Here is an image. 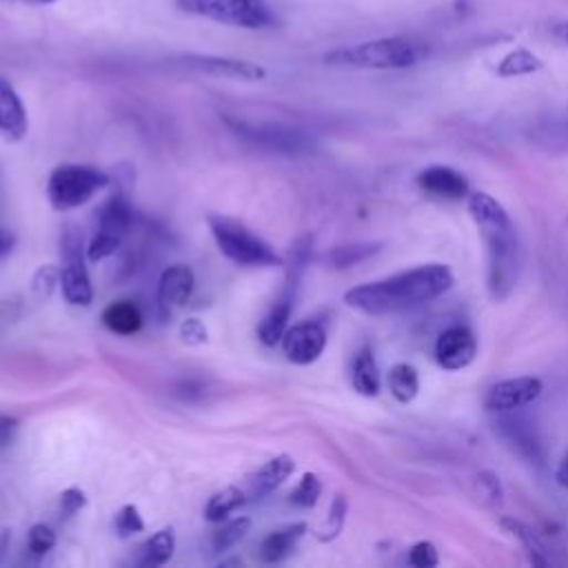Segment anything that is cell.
<instances>
[{
	"instance_id": "obj_30",
	"label": "cell",
	"mask_w": 568,
	"mask_h": 568,
	"mask_svg": "<svg viewBox=\"0 0 568 568\" xmlns=\"http://www.w3.org/2000/svg\"><path fill=\"white\" fill-rule=\"evenodd\" d=\"M251 528V519L248 517H237V519H231V521H220V528H215L211 532V550L213 552H224L229 548H233Z\"/></svg>"
},
{
	"instance_id": "obj_2",
	"label": "cell",
	"mask_w": 568,
	"mask_h": 568,
	"mask_svg": "<svg viewBox=\"0 0 568 568\" xmlns=\"http://www.w3.org/2000/svg\"><path fill=\"white\" fill-rule=\"evenodd\" d=\"M468 213L486 246V286L495 302H504L517 286L521 244L508 211L488 193L468 195Z\"/></svg>"
},
{
	"instance_id": "obj_29",
	"label": "cell",
	"mask_w": 568,
	"mask_h": 568,
	"mask_svg": "<svg viewBox=\"0 0 568 568\" xmlns=\"http://www.w3.org/2000/svg\"><path fill=\"white\" fill-rule=\"evenodd\" d=\"M382 248L379 242H355V244H342L326 253V264L331 268H348L355 266L368 257H373Z\"/></svg>"
},
{
	"instance_id": "obj_25",
	"label": "cell",
	"mask_w": 568,
	"mask_h": 568,
	"mask_svg": "<svg viewBox=\"0 0 568 568\" xmlns=\"http://www.w3.org/2000/svg\"><path fill=\"white\" fill-rule=\"evenodd\" d=\"M501 526H504L513 537H517V539L521 541V546L526 548V552H528V557H530L532 564H537V566H550V564H552V559H550V555H548L544 541L537 537V532H535L530 526H526L524 521L513 519V517H504V519H501Z\"/></svg>"
},
{
	"instance_id": "obj_23",
	"label": "cell",
	"mask_w": 568,
	"mask_h": 568,
	"mask_svg": "<svg viewBox=\"0 0 568 568\" xmlns=\"http://www.w3.org/2000/svg\"><path fill=\"white\" fill-rule=\"evenodd\" d=\"M133 224V211L131 204L126 202V197L122 193H113L109 197V202L102 206L100 211V220H98V231L104 233H113V235H124Z\"/></svg>"
},
{
	"instance_id": "obj_36",
	"label": "cell",
	"mask_w": 568,
	"mask_h": 568,
	"mask_svg": "<svg viewBox=\"0 0 568 568\" xmlns=\"http://www.w3.org/2000/svg\"><path fill=\"white\" fill-rule=\"evenodd\" d=\"M408 564L415 568H433L439 564V552L430 541H417L408 550Z\"/></svg>"
},
{
	"instance_id": "obj_13",
	"label": "cell",
	"mask_w": 568,
	"mask_h": 568,
	"mask_svg": "<svg viewBox=\"0 0 568 568\" xmlns=\"http://www.w3.org/2000/svg\"><path fill=\"white\" fill-rule=\"evenodd\" d=\"M477 355V339L466 326H448L435 342V359L446 371L466 368Z\"/></svg>"
},
{
	"instance_id": "obj_32",
	"label": "cell",
	"mask_w": 568,
	"mask_h": 568,
	"mask_svg": "<svg viewBox=\"0 0 568 568\" xmlns=\"http://www.w3.org/2000/svg\"><path fill=\"white\" fill-rule=\"evenodd\" d=\"M344 519H346V499H344V495H335V499H333V504H331V508H328V517H326V521L322 524L317 537H320L322 541L335 539V537L342 532Z\"/></svg>"
},
{
	"instance_id": "obj_14",
	"label": "cell",
	"mask_w": 568,
	"mask_h": 568,
	"mask_svg": "<svg viewBox=\"0 0 568 568\" xmlns=\"http://www.w3.org/2000/svg\"><path fill=\"white\" fill-rule=\"evenodd\" d=\"M300 275H291L286 277V286L282 291V295L277 297V302L268 308V313L262 317L260 326H257V337L264 346H275L282 342L286 328H288V320H291V311H293V302H295V288H297Z\"/></svg>"
},
{
	"instance_id": "obj_33",
	"label": "cell",
	"mask_w": 568,
	"mask_h": 568,
	"mask_svg": "<svg viewBox=\"0 0 568 568\" xmlns=\"http://www.w3.org/2000/svg\"><path fill=\"white\" fill-rule=\"evenodd\" d=\"M113 528H115V532L120 535V537H133V535H138V532H142L144 530V519H142V515H140V510L133 506V504H126V506H122L118 513H115V517H113Z\"/></svg>"
},
{
	"instance_id": "obj_43",
	"label": "cell",
	"mask_w": 568,
	"mask_h": 568,
	"mask_svg": "<svg viewBox=\"0 0 568 568\" xmlns=\"http://www.w3.org/2000/svg\"><path fill=\"white\" fill-rule=\"evenodd\" d=\"M555 36H557V38H559L564 44H568V20L555 27Z\"/></svg>"
},
{
	"instance_id": "obj_1",
	"label": "cell",
	"mask_w": 568,
	"mask_h": 568,
	"mask_svg": "<svg viewBox=\"0 0 568 568\" xmlns=\"http://www.w3.org/2000/svg\"><path fill=\"white\" fill-rule=\"evenodd\" d=\"M455 277L446 264H419L395 275L353 286L344 302L366 315H393L424 306L453 286Z\"/></svg>"
},
{
	"instance_id": "obj_20",
	"label": "cell",
	"mask_w": 568,
	"mask_h": 568,
	"mask_svg": "<svg viewBox=\"0 0 568 568\" xmlns=\"http://www.w3.org/2000/svg\"><path fill=\"white\" fill-rule=\"evenodd\" d=\"M304 532H306L304 521H295L284 528L271 530L260 544V559L264 564H277V561L286 559L293 552V548L297 546V541L304 537Z\"/></svg>"
},
{
	"instance_id": "obj_6",
	"label": "cell",
	"mask_w": 568,
	"mask_h": 568,
	"mask_svg": "<svg viewBox=\"0 0 568 568\" xmlns=\"http://www.w3.org/2000/svg\"><path fill=\"white\" fill-rule=\"evenodd\" d=\"M109 184V175L87 164H60L47 182V197L55 211H69L87 204Z\"/></svg>"
},
{
	"instance_id": "obj_21",
	"label": "cell",
	"mask_w": 568,
	"mask_h": 568,
	"mask_svg": "<svg viewBox=\"0 0 568 568\" xmlns=\"http://www.w3.org/2000/svg\"><path fill=\"white\" fill-rule=\"evenodd\" d=\"M102 324L115 335H133L142 328L144 317L133 300H118L102 311Z\"/></svg>"
},
{
	"instance_id": "obj_38",
	"label": "cell",
	"mask_w": 568,
	"mask_h": 568,
	"mask_svg": "<svg viewBox=\"0 0 568 568\" xmlns=\"http://www.w3.org/2000/svg\"><path fill=\"white\" fill-rule=\"evenodd\" d=\"M206 326L202 324V320L197 317H189L180 324V337L182 342L191 344V346H197V344H204L206 342Z\"/></svg>"
},
{
	"instance_id": "obj_17",
	"label": "cell",
	"mask_w": 568,
	"mask_h": 568,
	"mask_svg": "<svg viewBox=\"0 0 568 568\" xmlns=\"http://www.w3.org/2000/svg\"><path fill=\"white\" fill-rule=\"evenodd\" d=\"M417 184L426 195L439 200H462L468 195V180L459 171L444 164H433L419 171Z\"/></svg>"
},
{
	"instance_id": "obj_16",
	"label": "cell",
	"mask_w": 568,
	"mask_h": 568,
	"mask_svg": "<svg viewBox=\"0 0 568 568\" xmlns=\"http://www.w3.org/2000/svg\"><path fill=\"white\" fill-rule=\"evenodd\" d=\"M182 62L200 73L235 78V80H262L266 69L257 62L237 60V58H222V55H186Z\"/></svg>"
},
{
	"instance_id": "obj_41",
	"label": "cell",
	"mask_w": 568,
	"mask_h": 568,
	"mask_svg": "<svg viewBox=\"0 0 568 568\" xmlns=\"http://www.w3.org/2000/svg\"><path fill=\"white\" fill-rule=\"evenodd\" d=\"M13 235L9 233V231H4V229H0V257H4L7 253H11V248H13Z\"/></svg>"
},
{
	"instance_id": "obj_15",
	"label": "cell",
	"mask_w": 568,
	"mask_h": 568,
	"mask_svg": "<svg viewBox=\"0 0 568 568\" xmlns=\"http://www.w3.org/2000/svg\"><path fill=\"white\" fill-rule=\"evenodd\" d=\"M528 140L544 153H568V109H559L535 120L528 129Z\"/></svg>"
},
{
	"instance_id": "obj_10",
	"label": "cell",
	"mask_w": 568,
	"mask_h": 568,
	"mask_svg": "<svg viewBox=\"0 0 568 568\" xmlns=\"http://www.w3.org/2000/svg\"><path fill=\"white\" fill-rule=\"evenodd\" d=\"M326 348V331L320 322H300L288 326L282 337V351L291 364H313Z\"/></svg>"
},
{
	"instance_id": "obj_44",
	"label": "cell",
	"mask_w": 568,
	"mask_h": 568,
	"mask_svg": "<svg viewBox=\"0 0 568 568\" xmlns=\"http://www.w3.org/2000/svg\"><path fill=\"white\" fill-rule=\"evenodd\" d=\"M29 2H36V4H51V2H55V0H29Z\"/></svg>"
},
{
	"instance_id": "obj_42",
	"label": "cell",
	"mask_w": 568,
	"mask_h": 568,
	"mask_svg": "<svg viewBox=\"0 0 568 568\" xmlns=\"http://www.w3.org/2000/svg\"><path fill=\"white\" fill-rule=\"evenodd\" d=\"M555 477H557V481H559L561 486H568V450H566V455L561 457V464H559Z\"/></svg>"
},
{
	"instance_id": "obj_40",
	"label": "cell",
	"mask_w": 568,
	"mask_h": 568,
	"mask_svg": "<svg viewBox=\"0 0 568 568\" xmlns=\"http://www.w3.org/2000/svg\"><path fill=\"white\" fill-rule=\"evenodd\" d=\"M16 430H18V419L7 413H0V446L11 444Z\"/></svg>"
},
{
	"instance_id": "obj_9",
	"label": "cell",
	"mask_w": 568,
	"mask_h": 568,
	"mask_svg": "<svg viewBox=\"0 0 568 568\" xmlns=\"http://www.w3.org/2000/svg\"><path fill=\"white\" fill-rule=\"evenodd\" d=\"M80 248H82V237H78L75 233H67L64 240H62L64 266L60 268L58 282H60L62 297L69 304L89 306L91 300H93V288H91V280H89V273L84 268Z\"/></svg>"
},
{
	"instance_id": "obj_24",
	"label": "cell",
	"mask_w": 568,
	"mask_h": 568,
	"mask_svg": "<svg viewBox=\"0 0 568 568\" xmlns=\"http://www.w3.org/2000/svg\"><path fill=\"white\" fill-rule=\"evenodd\" d=\"M175 550V537L171 528H162L158 532H153L142 546H140V555L138 561L142 566H164L171 561Z\"/></svg>"
},
{
	"instance_id": "obj_4",
	"label": "cell",
	"mask_w": 568,
	"mask_h": 568,
	"mask_svg": "<svg viewBox=\"0 0 568 568\" xmlns=\"http://www.w3.org/2000/svg\"><path fill=\"white\" fill-rule=\"evenodd\" d=\"M206 222L217 251L229 262L244 268L284 266V260L275 253V248L264 237L253 233L244 222L226 217L222 213H211Z\"/></svg>"
},
{
	"instance_id": "obj_3",
	"label": "cell",
	"mask_w": 568,
	"mask_h": 568,
	"mask_svg": "<svg viewBox=\"0 0 568 568\" xmlns=\"http://www.w3.org/2000/svg\"><path fill=\"white\" fill-rule=\"evenodd\" d=\"M428 55V44L415 36L375 38L333 49L324 55L328 67L344 69H408Z\"/></svg>"
},
{
	"instance_id": "obj_11",
	"label": "cell",
	"mask_w": 568,
	"mask_h": 568,
	"mask_svg": "<svg viewBox=\"0 0 568 568\" xmlns=\"http://www.w3.org/2000/svg\"><path fill=\"white\" fill-rule=\"evenodd\" d=\"M544 390V384L539 377H513L497 382L490 386V390L484 397V406L490 413H504V410H515L532 404Z\"/></svg>"
},
{
	"instance_id": "obj_34",
	"label": "cell",
	"mask_w": 568,
	"mask_h": 568,
	"mask_svg": "<svg viewBox=\"0 0 568 568\" xmlns=\"http://www.w3.org/2000/svg\"><path fill=\"white\" fill-rule=\"evenodd\" d=\"M120 242H122L120 235L98 231L95 237H93V240L89 242V246H87V257H89V262L106 260L109 255H113V253L120 248Z\"/></svg>"
},
{
	"instance_id": "obj_7",
	"label": "cell",
	"mask_w": 568,
	"mask_h": 568,
	"mask_svg": "<svg viewBox=\"0 0 568 568\" xmlns=\"http://www.w3.org/2000/svg\"><path fill=\"white\" fill-rule=\"evenodd\" d=\"M229 126L244 138L246 142L284 155H302L315 149V140L295 126L284 124H248V122H235L229 120Z\"/></svg>"
},
{
	"instance_id": "obj_8",
	"label": "cell",
	"mask_w": 568,
	"mask_h": 568,
	"mask_svg": "<svg viewBox=\"0 0 568 568\" xmlns=\"http://www.w3.org/2000/svg\"><path fill=\"white\" fill-rule=\"evenodd\" d=\"M495 415V430L499 433V437L528 464H544V444L535 422L528 415L519 413V408Z\"/></svg>"
},
{
	"instance_id": "obj_5",
	"label": "cell",
	"mask_w": 568,
	"mask_h": 568,
	"mask_svg": "<svg viewBox=\"0 0 568 568\" xmlns=\"http://www.w3.org/2000/svg\"><path fill=\"white\" fill-rule=\"evenodd\" d=\"M175 4L191 16L248 31L273 29L280 22L273 7L264 0H175Z\"/></svg>"
},
{
	"instance_id": "obj_39",
	"label": "cell",
	"mask_w": 568,
	"mask_h": 568,
	"mask_svg": "<svg viewBox=\"0 0 568 568\" xmlns=\"http://www.w3.org/2000/svg\"><path fill=\"white\" fill-rule=\"evenodd\" d=\"M87 506V495L80 488H67L60 495V513L64 517H73L78 510Z\"/></svg>"
},
{
	"instance_id": "obj_35",
	"label": "cell",
	"mask_w": 568,
	"mask_h": 568,
	"mask_svg": "<svg viewBox=\"0 0 568 568\" xmlns=\"http://www.w3.org/2000/svg\"><path fill=\"white\" fill-rule=\"evenodd\" d=\"M27 546H29L31 555L42 557L44 552H49L55 546L53 528H49L47 524H33L29 528V535H27Z\"/></svg>"
},
{
	"instance_id": "obj_31",
	"label": "cell",
	"mask_w": 568,
	"mask_h": 568,
	"mask_svg": "<svg viewBox=\"0 0 568 568\" xmlns=\"http://www.w3.org/2000/svg\"><path fill=\"white\" fill-rule=\"evenodd\" d=\"M322 481L313 473H304L300 484L291 490V504L297 508H313L320 499Z\"/></svg>"
},
{
	"instance_id": "obj_12",
	"label": "cell",
	"mask_w": 568,
	"mask_h": 568,
	"mask_svg": "<svg viewBox=\"0 0 568 568\" xmlns=\"http://www.w3.org/2000/svg\"><path fill=\"white\" fill-rule=\"evenodd\" d=\"M195 286V275L191 271V266L186 264H171L160 273L158 280V311L162 317H169L173 311L182 308Z\"/></svg>"
},
{
	"instance_id": "obj_27",
	"label": "cell",
	"mask_w": 568,
	"mask_h": 568,
	"mask_svg": "<svg viewBox=\"0 0 568 568\" xmlns=\"http://www.w3.org/2000/svg\"><path fill=\"white\" fill-rule=\"evenodd\" d=\"M388 390L390 395L402 402V404H408L417 397V390H419V375L415 371V366L406 364V362H399L395 366H390L388 371Z\"/></svg>"
},
{
	"instance_id": "obj_19",
	"label": "cell",
	"mask_w": 568,
	"mask_h": 568,
	"mask_svg": "<svg viewBox=\"0 0 568 568\" xmlns=\"http://www.w3.org/2000/svg\"><path fill=\"white\" fill-rule=\"evenodd\" d=\"M29 131L27 109L7 78H0V135L9 142H20Z\"/></svg>"
},
{
	"instance_id": "obj_26",
	"label": "cell",
	"mask_w": 568,
	"mask_h": 568,
	"mask_svg": "<svg viewBox=\"0 0 568 568\" xmlns=\"http://www.w3.org/2000/svg\"><path fill=\"white\" fill-rule=\"evenodd\" d=\"M244 504H246L244 490L237 488V486H226V488L211 495V499L204 506V517L211 524H220V521L229 519V515L235 513Z\"/></svg>"
},
{
	"instance_id": "obj_28",
	"label": "cell",
	"mask_w": 568,
	"mask_h": 568,
	"mask_svg": "<svg viewBox=\"0 0 568 568\" xmlns=\"http://www.w3.org/2000/svg\"><path fill=\"white\" fill-rule=\"evenodd\" d=\"M544 69V62L539 55H535L532 51L519 47L513 49L510 53H506L499 64H497V75L499 78H519V75H530Z\"/></svg>"
},
{
	"instance_id": "obj_37",
	"label": "cell",
	"mask_w": 568,
	"mask_h": 568,
	"mask_svg": "<svg viewBox=\"0 0 568 568\" xmlns=\"http://www.w3.org/2000/svg\"><path fill=\"white\" fill-rule=\"evenodd\" d=\"M477 488H479V495L484 501H488L490 506H497L501 504V484H499V477L490 470H484L477 475Z\"/></svg>"
},
{
	"instance_id": "obj_18",
	"label": "cell",
	"mask_w": 568,
	"mask_h": 568,
	"mask_svg": "<svg viewBox=\"0 0 568 568\" xmlns=\"http://www.w3.org/2000/svg\"><path fill=\"white\" fill-rule=\"evenodd\" d=\"M295 462L288 455H275L271 457L266 464H262L255 473H251L246 477L244 484V495L246 501H255V499H264L266 495H271L280 484H284V479L293 473Z\"/></svg>"
},
{
	"instance_id": "obj_22",
	"label": "cell",
	"mask_w": 568,
	"mask_h": 568,
	"mask_svg": "<svg viewBox=\"0 0 568 568\" xmlns=\"http://www.w3.org/2000/svg\"><path fill=\"white\" fill-rule=\"evenodd\" d=\"M351 382L353 388L359 395L366 397H375L379 393L382 379H379V371H377V362L373 357L371 346H362L353 359V371H351Z\"/></svg>"
}]
</instances>
